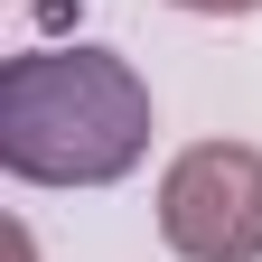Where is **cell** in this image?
I'll return each instance as SVG.
<instances>
[{"instance_id": "cell-4", "label": "cell", "mask_w": 262, "mask_h": 262, "mask_svg": "<svg viewBox=\"0 0 262 262\" xmlns=\"http://www.w3.org/2000/svg\"><path fill=\"white\" fill-rule=\"evenodd\" d=\"M10 262H38V253H28V225H10Z\"/></svg>"}, {"instance_id": "cell-3", "label": "cell", "mask_w": 262, "mask_h": 262, "mask_svg": "<svg viewBox=\"0 0 262 262\" xmlns=\"http://www.w3.org/2000/svg\"><path fill=\"white\" fill-rule=\"evenodd\" d=\"M178 10H196V19H253L262 0H178Z\"/></svg>"}, {"instance_id": "cell-2", "label": "cell", "mask_w": 262, "mask_h": 262, "mask_svg": "<svg viewBox=\"0 0 262 262\" xmlns=\"http://www.w3.org/2000/svg\"><path fill=\"white\" fill-rule=\"evenodd\" d=\"M159 244L178 262H262V150L196 141L159 178Z\"/></svg>"}, {"instance_id": "cell-1", "label": "cell", "mask_w": 262, "mask_h": 262, "mask_svg": "<svg viewBox=\"0 0 262 262\" xmlns=\"http://www.w3.org/2000/svg\"><path fill=\"white\" fill-rule=\"evenodd\" d=\"M150 150V84L113 47H28L0 66V169L28 187H113Z\"/></svg>"}]
</instances>
